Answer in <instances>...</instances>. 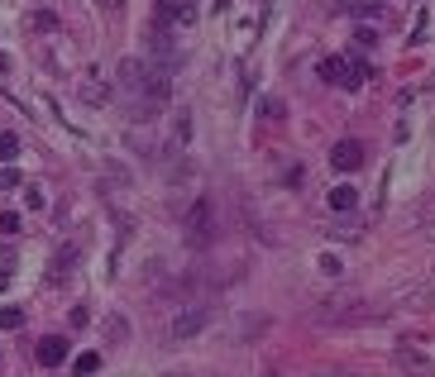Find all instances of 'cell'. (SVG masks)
Masks as SVG:
<instances>
[{
	"mask_svg": "<svg viewBox=\"0 0 435 377\" xmlns=\"http://www.w3.org/2000/svg\"><path fill=\"white\" fill-rule=\"evenodd\" d=\"M321 77L335 82V87H344V91H354V87L368 82V67H359V62L344 58V53H330V58H321Z\"/></svg>",
	"mask_w": 435,
	"mask_h": 377,
	"instance_id": "6da1fadb",
	"label": "cell"
},
{
	"mask_svg": "<svg viewBox=\"0 0 435 377\" xmlns=\"http://www.w3.org/2000/svg\"><path fill=\"white\" fill-rule=\"evenodd\" d=\"M211 225H216V210H211V196H197L192 210H187V239L201 249L211 239Z\"/></svg>",
	"mask_w": 435,
	"mask_h": 377,
	"instance_id": "7a4b0ae2",
	"label": "cell"
},
{
	"mask_svg": "<svg viewBox=\"0 0 435 377\" xmlns=\"http://www.w3.org/2000/svg\"><path fill=\"white\" fill-rule=\"evenodd\" d=\"M211 325V306H187L177 320H172V330H168V339L172 344H182V339H192V334H201Z\"/></svg>",
	"mask_w": 435,
	"mask_h": 377,
	"instance_id": "3957f363",
	"label": "cell"
},
{
	"mask_svg": "<svg viewBox=\"0 0 435 377\" xmlns=\"http://www.w3.org/2000/svg\"><path fill=\"white\" fill-rule=\"evenodd\" d=\"M34 358H38L43 368H63V363L72 358V344H67L63 334H43V339H38V349H34Z\"/></svg>",
	"mask_w": 435,
	"mask_h": 377,
	"instance_id": "277c9868",
	"label": "cell"
},
{
	"mask_svg": "<svg viewBox=\"0 0 435 377\" xmlns=\"http://www.w3.org/2000/svg\"><path fill=\"white\" fill-rule=\"evenodd\" d=\"M359 163H364V144H359V139H339V144L330 148V168H335V172H354Z\"/></svg>",
	"mask_w": 435,
	"mask_h": 377,
	"instance_id": "5b68a950",
	"label": "cell"
},
{
	"mask_svg": "<svg viewBox=\"0 0 435 377\" xmlns=\"http://www.w3.org/2000/svg\"><path fill=\"white\" fill-rule=\"evenodd\" d=\"M397 368L412 377H435V363L416 349V344H397Z\"/></svg>",
	"mask_w": 435,
	"mask_h": 377,
	"instance_id": "8992f818",
	"label": "cell"
},
{
	"mask_svg": "<svg viewBox=\"0 0 435 377\" xmlns=\"http://www.w3.org/2000/svg\"><path fill=\"white\" fill-rule=\"evenodd\" d=\"M72 263H77V249H72V244H63V249L53 253V263H48V282H63V277L72 273Z\"/></svg>",
	"mask_w": 435,
	"mask_h": 377,
	"instance_id": "52a82bcc",
	"label": "cell"
},
{
	"mask_svg": "<svg viewBox=\"0 0 435 377\" xmlns=\"http://www.w3.org/2000/svg\"><path fill=\"white\" fill-rule=\"evenodd\" d=\"M354 205H359V191L349 187V182H339V187L330 191V210H335V215H349Z\"/></svg>",
	"mask_w": 435,
	"mask_h": 377,
	"instance_id": "ba28073f",
	"label": "cell"
},
{
	"mask_svg": "<svg viewBox=\"0 0 435 377\" xmlns=\"http://www.w3.org/2000/svg\"><path fill=\"white\" fill-rule=\"evenodd\" d=\"M29 29H38V34H58V14H53V10H34V14H29Z\"/></svg>",
	"mask_w": 435,
	"mask_h": 377,
	"instance_id": "9c48e42d",
	"label": "cell"
},
{
	"mask_svg": "<svg viewBox=\"0 0 435 377\" xmlns=\"http://www.w3.org/2000/svg\"><path fill=\"white\" fill-rule=\"evenodd\" d=\"M19 153V134H10V129H0V163H10Z\"/></svg>",
	"mask_w": 435,
	"mask_h": 377,
	"instance_id": "30bf717a",
	"label": "cell"
},
{
	"mask_svg": "<svg viewBox=\"0 0 435 377\" xmlns=\"http://www.w3.org/2000/svg\"><path fill=\"white\" fill-rule=\"evenodd\" d=\"M24 325V310H14V306H0V330H19Z\"/></svg>",
	"mask_w": 435,
	"mask_h": 377,
	"instance_id": "8fae6325",
	"label": "cell"
},
{
	"mask_svg": "<svg viewBox=\"0 0 435 377\" xmlns=\"http://www.w3.org/2000/svg\"><path fill=\"white\" fill-rule=\"evenodd\" d=\"M96 368H101V354H82L77 358V377H91Z\"/></svg>",
	"mask_w": 435,
	"mask_h": 377,
	"instance_id": "7c38bea8",
	"label": "cell"
},
{
	"mask_svg": "<svg viewBox=\"0 0 435 377\" xmlns=\"http://www.w3.org/2000/svg\"><path fill=\"white\" fill-rule=\"evenodd\" d=\"M0 234H5V239H14V234H19V215H14V210H5V215H0Z\"/></svg>",
	"mask_w": 435,
	"mask_h": 377,
	"instance_id": "4fadbf2b",
	"label": "cell"
},
{
	"mask_svg": "<svg viewBox=\"0 0 435 377\" xmlns=\"http://www.w3.org/2000/svg\"><path fill=\"white\" fill-rule=\"evenodd\" d=\"M10 277H14V253L5 249V253H0V286H10Z\"/></svg>",
	"mask_w": 435,
	"mask_h": 377,
	"instance_id": "5bb4252c",
	"label": "cell"
},
{
	"mask_svg": "<svg viewBox=\"0 0 435 377\" xmlns=\"http://www.w3.org/2000/svg\"><path fill=\"white\" fill-rule=\"evenodd\" d=\"M106 334H110V344H124V320H120V315L106 320Z\"/></svg>",
	"mask_w": 435,
	"mask_h": 377,
	"instance_id": "9a60e30c",
	"label": "cell"
},
{
	"mask_svg": "<svg viewBox=\"0 0 435 377\" xmlns=\"http://www.w3.org/2000/svg\"><path fill=\"white\" fill-rule=\"evenodd\" d=\"M106 87H91V82H87V87H82V100H96V105H101V100H106Z\"/></svg>",
	"mask_w": 435,
	"mask_h": 377,
	"instance_id": "2e32d148",
	"label": "cell"
},
{
	"mask_svg": "<svg viewBox=\"0 0 435 377\" xmlns=\"http://www.w3.org/2000/svg\"><path fill=\"white\" fill-rule=\"evenodd\" d=\"M10 187H19V172H10V168H0V191H10Z\"/></svg>",
	"mask_w": 435,
	"mask_h": 377,
	"instance_id": "e0dca14e",
	"label": "cell"
},
{
	"mask_svg": "<svg viewBox=\"0 0 435 377\" xmlns=\"http://www.w3.org/2000/svg\"><path fill=\"white\" fill-rule=\"evenodd\" d=\"M321 273H330V277H335V273H339V258H330V253H321Z\"/></svg>",
	"mask_w": 435,
	"mask_h": 377,
	"instance_id": "ac0fdd59",
	"label": "cell"
},
{
	"mask_svg": "<svg viewBox=\"0 0 435 377\" xmlns=\"http://www.w3.org/2000/svg\"><path fill=\"white\" fill-rule=\"evenodd\" d=\"M101 10H106V14H120V0H101Z\"/></svg>",
	"mask_w": 435,
	"mask_h": 377,
	"instance_id": "d6986e66",
	"label": "cell"
},
{
	"mask_svg": "<svg viewBox=\"0 0 435 377\" xmlns=\"http://www.w3.org/2000/svg\"><path fill=\"white\" fill-rule=\"evenodd\" d=\"M263 377H278V373H273V368H268V373H263Z\"/></svg>",
	"mask_w": 435,
	"mask_h": 377,
	"instance_id": "ffe728a7",
	"label": "cell"
}]
</instances>
